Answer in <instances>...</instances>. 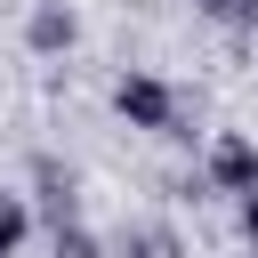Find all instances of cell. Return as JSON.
Segmentation results:
<instances>
[{
    "mask_svg": "<svg viewBox=\"0 0 258 258\" xmlns=\"http://www.w3.org/2000/svg\"><path fill=\"white\" fill-rule=\"evenodd\" d=\"M56 258H97V242H89L81 226H56Z\"/></svg>",
    "mask_w": 258,
    "mask_h": 258,
    "instance_id": "cell-5",
    "label": "cell"
},
{
    "mask_svg": "<svg viewBox=\"0 0 258 258\" xmlns=\"http://www.w3.org/2000/svg\"><path fill=\"white\" fill-rule=\"evenodd\" d=\"M210 16H226V24H258V0H202Z\"/></svg>",
    "mask_w": 258,
    "mask_h": 258,
    "instance_id": "cell-6",
    "label": "cell"
},
{
    "mask_svg": "<svg viewBox=\"0 0 258 258\" xmlns=\"http://www.w3.org/2000/svg\"><path fill=\"white\" fill-rule=\"evenodd\" d=\"M210 185L250 194V185H258V145H250V137H218V145H210Z\"/></svg>",
    "mask_w": 258,
    "mask_h": 258,
    "instance_id": "cell-2",
    "label": "cell"
},
{
    "mask_svg": "<svg viewBox=\"0 0 258 258\" xmlns=\"http://www.w3.org/2000/svg\"><path fill=\"white\" fill-rule=\"evenodd\" d=\"M24 234H32L24 194H0V258H16V250H24Z\"/></svg>",
    "mask_w": 258,
    "mask_h": 258,
    "instance_id": "cell-4",
    "label": "cell"
},
{
    "mask_svg": "<svg viewBox=\"0 0 258 258\" xmlns=\"http://www.w3.org/2000/svg\"><path fill=\"white\" fill-rule=\"evenodd\" d=\"M242 234H250V242H258V185H250V194H242Z\"/></svg>",
    "mask_w": 258,
    "mask_h": 258,
    "instance_id": "cell-7",
    "label": "cell"
},
{
    "mask_svg": "<svg viewBox=\"0 0 258 258\" xmlns=\"http://www.w3.org/2000/svg\"><path fill=\"white\" fill-rule=\"evenodd\" d=\"M32 48H40V56L73 48V8H56V0H48V8H32Z\"/></svg>",
    "mask_w": 258,
    "mask_h": 258,
    "instance_id": "cell-3",
    "label": "cell"
},
{
    "mask_svg": "<svg viewBox=\"0 0 258 258\" xmlns=\"http://www.w3.org/2000/svg\"><path fill=\"white\" fill-rule=\"evenodd\" d=\"M113 105H121V121H129V129H169V121H177V97H169L153 73H121Z\"/></svg>",
    "mask_w": 258,
    "mask_h": 258,
    "instance_id": "cell-1",
    "label": "cell"
}]
</instances>
